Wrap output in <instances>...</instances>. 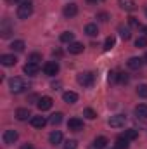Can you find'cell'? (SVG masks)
I'll list each match as a JSON object with an SVG mask.
<instances>
[{
	"label": "cell",
	"mask_w": 147,
	"mask_h": 149,
	"mask_svg": "<svg viewBox=\"0 0 147 149\" xmlns=\"http://www.w3.org/2000/svg\"><path fill=\"white\" fill-rule=\"evenodd\" d=\"M62 99H64V102H68V104H74L76 101H78V94L76 92H64V95H62Z\"/></svg>",
	"instance_id": "cell-19"
},
{
	"label": "cell",
	"mask_w": 147,
	"mask_h": 149,
	"mask_svg": "<svg viewBox=\"0 0 147 149\" xmlns=\"http://www.w3.org/2000/svg\"><path fill=\"white\" fill-rule=\"evenodd\" d=\"M128 23H130V26H139V21L135 17H128Z\"/></svg>",
	"instance_id": "cell-38"
},
{
	"label": "cell",
	"mask_w": 147,
	"mask_h": 149,
	"mask_svg": "<svg viewBox=\"0 0 147 149\" xmlns=\"http://www.w3.org/2000/svg\"><path fill=\"white\" fill-rule=\"evenodd\" d=\"M31 125L35 128H43L47 125V120H45V116H33L31 118Z\"/></svg>",
	"instance_id": "cell-18"
},
{
	"label": "cell",
	"mask_w": 147,
	"mask_h": 149,
	"mask_svg": "<svg viewBox=\"0 0 147 149\" xmlns=\"http://www.w3.org/2000/svg\"><path fill=\"white\" fill-rule=\"evenodd\" d=\"M135 114H137L139 118L146 120L147 118V104H139V106L135 108Z\"/></svg>",
	"instance_id": "cell-21"
},
{
	"label": "cell",
	"mask_w": 147,
	"mask_h": 149,
	"mask_svg": "<svg viewBox=\"0 0 147 149\" xmlns=\"http://www.w3.org/2000/svg\"><path fill=\"white\" fill-rule=\"evenodd\" d=\"M118 31H119V37L123 38V40H130V37H132V33H130V28H128V26H119V28H118Z\"/></svg>",
	"instance_id": "cell-25"
},
{
	"label": "cell",
	"mask_w": 147,
	"mask_h": 149,
	"mask_svg": "<svg viewBox=\"0 0 147 149\" xmlns=\"http://www.w3.org/2000/svg\"><path fill=\"white\" fill-rule=\"evenodd\" d=\"M17 17L19 19H28L31 14H33V5L31 3H21V5H17Z\"/></svg>",
	"instance_id": "cell-3"
},
{
	"label": "cell",
	"mask_w": 147,
	"mask_h": 149,
	"mask_svg": "<svg viewBox=\"0 0 147 149\" xmlns=\"http://www.w3.org/2000/svg\"><path fill=\"white\" fill-rule=\"evenodd\" d=\"M17 132L16 130H5L3 132V135H2V139H3V144H7V146H10V144H14L16 141H17Z\"/></svg>",
	"instance_id": "cell-7"
},
{
	"label": "cell",
	"mask_w": 147,
	"mask_h": 149,
	"mask_svg": "<svg viewBox=\"0 0 147 149\" xmlns=\"http://www.w3.org/2000/svg\"><path fill=\"white\" fill-rule=\"evenodd\" d=\"M64 148L66 149H76V141H68Z\"/></svg>",
	"instance_id": "cell-35"
},
{
	"label": "cell",
	"mask_w": 147,
	"mask_h": 149,
	"mask_svg": "<svg viewBox=\"0 0 147 149\" xmlns=\"http://www.w3.org/2000/svg\"><path fill=\"white\" fill-rule=\"evenodd\" d=\"M38 61H42V56L37 54V52H33V54L30 56V63H37V64H38Z\"/></svg>",
	"instance_id": "cell-34"
},
{
	"label": "cell",
	"mask_w": 147,
	"mask_h": 149,
	"mask_svg": "<svg viewBox=\"0 0 147 149\" xmlns=\"http://www.w3.org/2000/svg\"><path fill=\"white\" fill-rule=\"evenodd\" d=\"M146 16H147V9H146Z\"/></svg>",
	"instance_id": "cell-44"
},
{
	"label": "cell",
	"mask_w": 147,
	"mask_h": 149,
	"mask_svg": "<svg viewBox=\"0 0 147 149\" xmlns=\"http://www.w3.org/2000/svg\"><path fill=\"white\" fill-rule=\"evenodd\" d=\"M24 47H26V45H24V42H23V40H14V42H12V45H10V49H12L14 52H23V50H24Z\"/></svg>",
	"instance_id": "cell-23"
},
{
	"label": "cell",
	"mask_w": 147,
	"mask_h": 149,
	"mask_svg": "<svg viewBox=\"0 0 147 149\" xmlns=\"http://www.w3.org/2000/svg\"><path fill=\"white\" fill-rule=\"evenodd\" d=\"M52 104H54V101H52V97H49V95H43V97H40L37 102L38 109L40 111H47V109H50L52 108Z\"/></svg>",
	"instance_id": "cell-6"
},
{
	"label": "cell",
	"mask_w": 147,
	"mask_h": 149,
	"mask_svg": "<svg viewBox=\"0 0 147 149\" xmlns=\"http://www.w3.org/2000/svg\"><path fill=\"white\" fill-rule=\"evenodd\" d=\"M128 80H130L128 73H118V81L119 83H128Z\"/></svg>",
	"instance_id": "cell-33"
},
{
	"label": "cell",
	"mask_w": 147,
	"mask_h": 149,
	"mask_svg": "<svg viewBox=\"0 0 147 149\" xmlns=\"http://www.w3.org/2000/svg\"><path fill=\"white\" fill-rule=\"evenodd\" d=\"M116 80H118V73L109 71V81H116Z\"/></svg>",
	"instance_id": "cell-37"
},
{
	"label": "cell",
	"mask_w": 147,
	"mask_h": 149,
	"mask_svg": "<svg viewBox=\"0 0 147 149\" xmlns=\"http://www.w3.org/2000/svg\"><path fill=\"white\" fill-rule=\"evenodd\" d=\"M123 137H126L128 141H135L137 137H139V132L135 130V128H128V130H125V135Z\"/></svg>",
	"instance_id": "cell-26"
},
{
	"label": "cell",
	"mask_w": 147,
	"mask_h": 149,
	"mask_svg": "<svg viewBox=\"0 0 147 149\" xmlns=\"http://www.w3.org/2000/svg\"><path fill=\"white\" fill-rule=\"evenodd\" d=\"M52 125H59L61 121H62V113H54L52 116H50V120H49Z\"/></svg>",
	"instance_id": "cell-30"
},
{
	"label": "cell",
	"mask_w": 147,
	"mask_h": 149,
	"mask_svg": "<svg viewBox=\"0 0 147 149\" xmlns=\"http://www.w3.org/2000/svg\"><path fill=\"white\" fill-rule=\"evenodd\" d=\"M126 64H128L130 70H140V68L144 66V59H142V57H130Z\"/></svg>",
	"instance_id": "cell-12"
},
{
	"label": "cell",
	"mask_w": 147,
	"mask_h": 149,
	"mask_svg": "<svg viewBox=\"0 0 147 149\" xmlns=\"http://www.w3.org/2000/svg\"><path fill=\"white\" fill-rule=\"evenodd\" d=\"M97 17H99V19H101V21H104V23H106V21H107V19H109V16H107V14H106V12H101V14H99V16H97Z\"/></svg>",
	"instance_id": "cell-36"
},
{
	"label": "cell",
	"mask_w": 147,
	"mask_h": 149,
	"mask_svg": "<svg viewBox=\"0 0 147 149\" xmlns=\"http://www.w3.org/2000/svg\"><path fill=\"white\" fill-rule=\"evenodd\" d=\"M68 128L73 130V132H80V130H83V121L80 118H71L68 121Z\"/></svg>",
	"instance_id": "cell-10"
},
{
	"label": "cell",
	"mask_w": 147,
	"mask_h": 149,
	"mask_svg": "<svg viewBox=\"0 0 147 149\" xmlns=\"http://www.w3.org/2000/svg\"><path fill=\"white\" fill-rule=\"evenodd\" d=\"M142 59H144V63H146V64H147V52H146V56H144Z\"/></svg>",
	"instance_id": "cell-42"
},
{
	"label": "cell",
	"mask_w": 147,
	"mask_h": 149,
	"mask_svg": "<svg viewBox=\"0 0 147 149\" xmlns=\"http://www.w3.org/2000/svg\"><path fill=\"white\" fill-rule=\"evenodd\" d=\"M73 40H74V33H71V31H64L61 35V42H64V43H73Z\"/></svg>",
	"instance_id": "cell-27"
},
{
	"label": "cell",
	"mask_w": 147,
	"mask_h": 149,
	"mask_svg": "<svg viewBox=\"0 0 147 149\" xmlns=\"http://www.w3.org/2000/svg\"><path fill=\"white\" fill-rule=\"evenodd\" d=\"M83 43H80V42H73V43H69V47H68V50H69V54H81L83 52Z\"/></svg>",
	"instance_id": "cell-17"
},
{
	"label": "cell",
	"mask_w": 147,
	"mask_h": 149,
	"mask_svg": "<svg viewBox=\"0 0 147 149\" xmlns=\"http://www.w3.org/2000/svg\"><path fill=\"white\" fill-rule=\"evenodd\" d=\"M16 118H17L19 121H26L28 118H33V116H31V113H30L28 108H19V109L16 111Z\"/></svg>",
	"instance_id": "cell-14"
},
{
	"label": "cell",
	"mask_w": 147,
	"mask_h": 149,
	"mask_svg": "<svg viewBox=\"0 0 147 149\" xmlns=\"http://www.w3.org/2000/svg\"><path fill=\"white\" fill-rule=\"evenodd\" d=\"M114 149H118V148H114Z\"/></svg>",
	"instance_id": "cell-45"
},
{
	"label": "cell",
	"mask_w": 147,
	"mask_h": 149,
	"mask_svg": "<svg viewBox=\"0 0 147 149\" xmlns=\"http://www.w3.org/2000/svg\"><path fill=\"white\" fill-rule=\"evenodd\" d=\"M9 88H10V92H12V94H21V92L28 90V88H30V85H28L23 78L14 76V78H10V80H9Z\"/></svg>",
	"instance_id": "cell-1"
},
{
	"label": "cell",
	"mask_w": 147,
	"mask_h": 149,
	"mask_svg": "<svg viewBox=\"0 0 147 149\" xmlns=\"http://www.w3.org/2000/svg\"><path fill=\"white\" fill-rule=\"evenodd\" d=\"M135 47H139V49L147 47V38L146 37H139L137 40H135Z\"/></svg>",
	"instance_id": "cell-32"
},
{
	"label": "cell",
	"mask_w": 147,
	"mask_h": 149,
	"mask_svg": "<svg viewBox=\"0 0 147 149\" xmlns=\"http://www.w3.org/2000/svg\"><path fill=\"white\" fill-rule=\"evenodd\" d=\"M0 63L3 66H14L17 63V59H16L14 54H3V56H0Z\"/></svg>",
	"instance_id": "cell-11"
},
{
	"label": "cell",
	"mask_w": 147,
	"mask_h": 149,
	"mask_svg": "<svg viewBox=\"0 0 147 149\" xmlns=\"http://www.w3.org/2000/svg\"><path fill=\"white\" fill-rule=\"evenodd\" d=\"M114 43H116V38L112 37V35L107 37L106 38V42H104V50H111V49L114 47Z\"/></svg>",
	"instance_id": "cell-29"
},
{
	"label": "cell",
	"mask_w": 147,
	"mask_h": 149,
	"mask_svg": "<svg viewBox=\"0 0 147 149\" xmlns=\"http://www.w3.org/2000/svg\"><path fill=\"white\" fill-rule=\"evenodd\" d=\"M116 148L118 149H128L130 148V141L126 137H118L116 139Z\"/></svg>",
	"instance_id": "cell-22"
},
{
	"label": "cell",
	"mask_w": 147,
	"mask_h": 149,
	"mask_svg": "<svg viewBox=\"0 0 147 149\" xmlns=\"http://www.w3.org/2000/svg\"><path fill=\"white\" fill-rule=\"evenodd\" d=\"M23 71L28 74V76H35V74H37L38 71H40V66H38L37 63H30V61H28V63L24 64Z\"/></svg>",
	"instance_id": "cell-8"
},
{
	"label": "cell",
	"mask_w": 147,
	"mask_h": 149,
	"mask_svg": "<svg viewBox=\"0 0 147 149\" xmlns=\"http://www.w3.org/2000/svg\"><path fill=\"white\" fill-rule=\"evenodd\" d=\"M14 2H17L19 5H21V3H31V0H14Z\"/></svg>",
	"instance_id": "cell-39"
},
{
	"label": "cell",
	"mask_w": 147,
	"mask_h": 149,
	"mask_svg": "<svg viewBox=\"0 0 147 149\" xmlns=\"http://www.w3.org/2000/svg\"><path fill=\"white\" fill-rule=\"evenodd\" d=\"M88 3H97V2H101V0H87Z\"/></svg>",
	"instance_id": "cell-41"
},
{
	"label": "cell",
	"mask_w": 147,
	"mask_h": 149,
	"mask_svg": "<svg viewBox=\"0 0 147 149\" xmlns=\"http://www.w3.org/2000/svg\"><path fill=\"white\" fill-rule=\"evenodd\" d=\"M43 73L47 74V76H55V74L59 73V64H57L55 61L45 63V64H43Z\"/></svg>",
	"instance_id": "cell-5"
},
{
	"label": "cell",
	"mask_w": 147,
	"mask_h": 149,
	"mask_svg": "<svg viewBox=\"0 0 147 149\" xmlns=\"http://www.w3.org/2000/svg\"><path fill=\"white\" fill-rule=\"evenodd\" d=\"M107 146V139L106 137H97L94 141V149H104Z\"/></svg>",
	"instance_id": "cell-24"
},
{
	"label": "cell",
	"mask_w": 147,
	"mask_h": 149,
	"mask_svg": "<svg viewBox=\"0 0 147 149\" xmlns=\"http://www.w3.org/2000/svg\"><path fill=\"white\" fill-rule=\"evenodd\" d=\"M142 30H144V31H146V33H147V26H144V28H142Z\"/></svg>",
	"instance_id": "cell-43"
},
{
	"label": "cell",
	"mask_w": 147,
	"mask_h": 149,
	"mask_svg": "<svg viewBox=\"0 0 147 149\" xmlns=\"http://www.w3.org/2000/svg\"><path fill=\"white\" fill-rule=\"evenodd\" d=\"M62 14H64L66 17H74V16L78 14V5H76V3H68V5H64Z\"/></svg>",
	"instance_id": "cell-9"
},
{
	"label": "cell",
	"mask_w": 147,
	"mask_h": 149,
	"mask_svg": "<svg viewBox=\"0 0 147 149\" xmlns=\"http://www.w3.org/2000/svg\"><path fill=\"white\" fill-rule=\"evenodd\" d=\"M76 80H78V83L81 85V87H92L94 85V81H95V74L90 73V71H85V73H80L76 76Z\"/></svg>",
	"instance_id": "cell-2"
},
{
	"label": "cell",
	"mask_w": 147,
	"mask_h": 149,
	"mask_svg": "<svg viewBox=\"0 0 147 149\" xmlns=\"http://www.w3.org/2000/svg\"><path fill=\"white\" fill-rule=\"evenodd\" d=\"M0 33H2V38H9V37H10L12 28H10V23H9L7 19H3V21H2V24H0Z\"/></svg>",
	"instance_id": "cell-13"
},
{
	"label": "cell",
	"mask_w": 147,
	"mask_h": 149,
	"mask_svg": "<svg viewBox=\"0 0 147 149\" xmlns=\"http://www.w3.org/2000/svg\"><path fill=\"white\" fill-rule=\"evenodd\" d=\"M137 94H139V97L147 99V83H142V85L137 87Z\"/></svg>",
	"instance_id": "cell-28"
},
{
	"label": "cell",
	"mask_w": 147,
	"mask_h": 149,
	"mask_svg": "<svg viewBox=\"0 0 147 149\" xmlns=\"http://www.w3.org/2000/svg\"><path fill=\"white\" fill-rule=\"evenodd\" d=\"M85 33H87L88 37H97V35H99V28H97V24H94V23L87 24V26H85Z\"/></svg>",
	"instance_id": "cell-20"
},
{
	"label": "cell",
	"mask_w": 147,
	"mask_h": 149,
	"mask_svg": "<svg viewBox=\"0 0 147 149\" xmlns=\"http://www.w3.org/2000/svg\"><path fill=\"white\" fill-rule=\"evenodd\" d=\"M119 7H121L123 10H130V12L137 9V5H135L133 0H119Z\"/></svg>",
	"instance_id": "cell-16"
},
{
	"label": "cell",
	"mask_w": 147,
	"mask_h": 149,
	"mask_svg": "<svg viewBox=\"0 0 147 149\" xmlns=\"http://www.w3.org/2000/svg\"><path fill=\"white\" fill-rule=\"evenodd\" d=\"M21 149H35V148H33L31 144H23V146H21Z\"/></svg>",
	"instance_id": "cell-40"
},
{
	"label": "cell",
	"mask_w": 147,
	"mask_h": 149,
	"mask_svg": "<svg viewBox=\"0 0 147 149\" xmlns=\"http://www.w3.org/2000/svg\"><path fill=\"white\" fill-rule=\"evenodd\" d=\"M49 141H50V144L57 146V144H61V142H62V134H61L59 130H54V132L49 135Z\"/></svg>",
	"instance_id": "cell-15"
},
{
	"label": "cell",
	"mask_w": 147,
	"mask_h": 149,
	"mask_svg": "<svg viewBox=\"0 0 147 149\" xmlns=\"http://www.w3.org/2000/svg\"><path fill=\"white\" fill-rule=\"evenodd\" d=\"M83 116L88 118V120H95V118H97V113L94 111L92 108H85V109H83Z\"/></svg>",
	"instance_id": "cell-31"
},
{
	"label": "cell",
	"mask_w": 147,
	"mask_h": 149,
	"mask_svg": "<svg viewBox=\"0 0 147 149\" xmlns=\"http://www.w3.org/2000/svg\"><path fill=\"white\" fill-rule=\"evenodd\" d=\"M125 123H126V116L125 114H114L107 121V125L111 128H121V127H125Z\"/></svg>",
	"instance_id": "cell-4"
}]
</instances>
